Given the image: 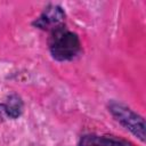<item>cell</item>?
<instances>
[{"instance_id": "1", "label": "cell", "mask_w": 146, "mask_h": 146, "mask_svg": "<svg viewBox=\"0 0 146 146\" xmlns=\"http://www.w3.org/2000/svg\"><path fill=\"white\" fill-rule=\"evenodd\" d=\"M48 44L52 58L59 62L71 60L81 52V42L78 34L67 30L64 25L50 32Z\"/></svg>"}, {"instance_id": "2", "label": "cell", "mask_w": 146, "mask_h": 146, "mask_svg": "<svg viewBox=\"0 0 146 146\" xmlns=\"http://www.w3.org/2000/svg\"><path fill=\"white\" fill-rule=\"evenodd\" d=\"M108 111L115 117V120L121 123L125 129H128L133 136H136L143 143L145 141L146 125L143 116L133 112L128 106L114 100L108 103Z\"/></svg>"}, {"instance_id": "3", "label": "cell", "mask_w": 146, "mask_h": 146, "mask_svg": "<svg viewBox=\"0 0 146 146\" xmlns=\"http://www.w3.org/2000/svg\"><path fill=\"white\" fill-rule=\"evenodd\" d=\"M65 21V11L62 7L57 5L47 6L41 15L32 23L33 26L43 30V31H54L64 25Z\"/></svg>"}, {"instance_id": "4", "label": "cell", "mask_w": 146, "mask_h": 146, "mask_svg": "<svg viewBox=\"0 0 146 146\" xmlns=\"http://www.w3.org/2000/svg\"><path fill=\"white\" fill-rule=\"evenodd\" d=\"M78 146H132L129 141L114 136L84 135L80 138Z\"/></svg>"}, {"instance_id": "5", "label": "cell", "mask_w": 146, "mask_h": 146, "mask_svg": "<svg viewBox=\"0 0 146 146\" xmlns=\"http://www.w3.org/2000/svg\"><path fill=\"white\" fill-rule=\"evenodd\" d=\"M3 106H5L7 117L13 119V120L19 117L24 111V103L17 94L9 95L6 99V102L3 103Z\"/></svg>"}, {"instance_id": "6", "label": "cell", "mask_w": 146, "mask_h": 146, "mask_svg": "<svg viewBox=\"0 0 146 146\" xmlns=\"http://www.w3.org/2000/svg\"><path fill=\"white\" fill-rule=\"evenodd\" d=\"M6 117H7V114L5 111V106H3V104H0V122L5 121Z\"/></svg>"}]
</instances>
